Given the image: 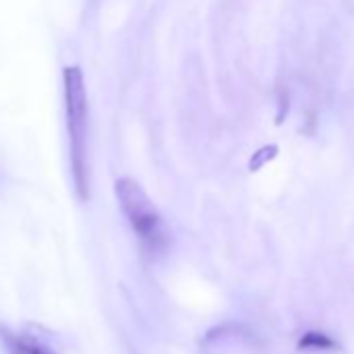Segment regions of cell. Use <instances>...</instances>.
<instances>
[{
	"mask_svg": "<svg viewBox=\"0 0 354 354\" xmlns=\"http://www.w3.org/2000/svg\"><path fill=\"white\" fill-rule=\"evenodd\" d=\"M115 196L142 250L152 259L167 254L171 234L144 188L131 177H119L115 182Z\"/></svg>",
	"mask_w": 354,
	"mask_h": 354,
	"instance_id": "cell-2",
	"label": "cell"
},
{
	"mask_svg": "<svg viewBox=\"0 0 354 354\" xmlns=\"http://www.w3.org/2000/svg\"><path fill=\"white\" fill-rule=\"evenodd\" d=\"M65 115L69 131V160L75 194L82 203L90 201L92 169H90V129H88V94L80 67L63 69Z\"/></svg>",
	"mask_w": 354,
	"mask_h": 354,
	"instance_id": "cell-1",
	"label": "cell"
},
{
	"mask_svg": "<svg viewBox=\"0 0 354 354\" xmlns=\"http://www.w3.org/2000/svg\"><path fill=\"white\" fill-rule=\"evenodd\" d=\"M298 348L300 350H319V352H325V350H335L337 344L335 339H331V335L323 333V331H306L302 333V337L298 339Z\"/></svg>",
	"mask_w": 354,
	"mask_h": 354,
	"instance_id": "cell-4",
	"label": "cell"
},
{
	"mask_svg": "<svg viewBox=\"0 0 354 354\" xmlns=\"http://www.w3.org/2000/svg\"><path fill=\"white\" fill-rule=\"evenodd\" d=\"M0 339L7 346L9 354H57L48 342L30 331L15 333L9 327L0 325Z\"/></svg>",
	"mask_w": 354,
	"mask_h": 354,
	"instance_id": "cell-3",
	"label": "cell"
}]
</instances>
